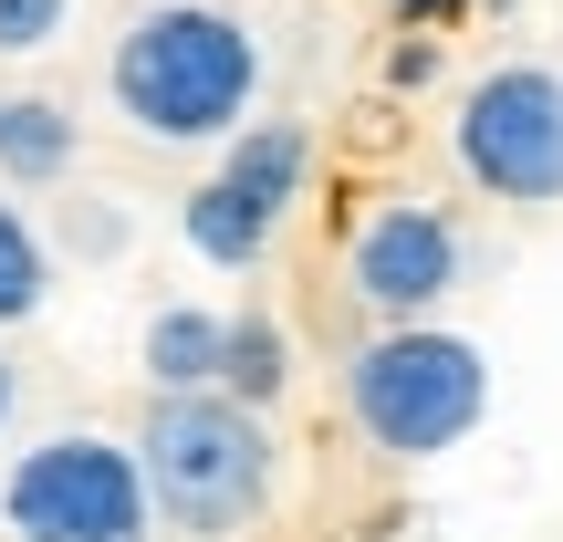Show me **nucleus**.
<instances>
[{"label": "nucleus", "mask_w": 563, "mask_h": 542, "mask_svg": "<svg viewBox=\"0 0 563 542\" xmlns=\"http://www.w3.org/2000/svg\"><path fill=\"white\" fill-rule=\"evenodd\" d=\"M104 95L157 146H220L262 95V32L241 11H220V0H157V11L125 21L115 63H104Z\"/></svg>", "instance_id": "obj_1"}, {"label": "nucleus", "mask_w": 563, "mask_h": 542, "mask_svg": "<svg viewBox=\"0 0 563 542\" xmlns=\"http://www.w3.org/2000/svg\"><path fill=\"white\" fill-rule=\"evenodd\" d=\"M272 428L262 407L220 397V386H146V428H136V480L146 511L199 542H230L272 511Z\"/></svg>", "instance_id": "obj_2"}, {"label": "nucleus", "mask_w": 563, "mask_h": 542, "mask_svg": "<svg viewBox=\"0 0 563 542\" xmlns=\"http://www.w3.org/2000/svg\"><path fill=\"white\" fill-rule=\"evenodd\" d=\"M344 407H355L365 449H386V460H439V449H460L470 428L490 418V355L470 334H449V323H386V334L355 344V365H344Z\"/></svg>", "instance_id": "obj_3"}, {"label": "nucleus", "mask_w": 563, "mask_h": 542, "mask_svg": "<svg viewBox=\"0 0 563 542\" xmlns=\"http://www.w3.org/2000/svg\"><path fill=\"white\" fill-rule=\"evenodd\" d=\"M449 157L481 199L501 209H553L563 199V74L553 63H501L460 95Z\"/></svg>", "instance_id": "obj_4"}, {"label": "nucleus", "mask_w": 563, "mask_h": 542, "mask_svg": "<svg viewBox=\"0 0 563 542\" xmlns=\"http://www.w3.org/2000/svg\"><path fill=\"white\" fill-rule=\"evenodd\" d=\"M0 522L21 542H146V480L136 449L95 439V428H63V439L21 449L11 480H0Z\"/></svg>", "instance_id": "obj_5"}, {"label": "nucleus", "mask_w": 563, "mask_h": 542, "mask_svg": "<svg viewBox=\"0 0 563 542\" xmlns=\"http://www.w3.org/2000/svg\"><path fill=\"white\" fill-rule=\"evenodd\" d=\"M344 281L376 323H418L470 281V230L439 199H376L344 241Z\"/></svg>", "instance_id": "obj_6"}, {"label": "nucleus", "mask_w": 563, "mask_h": 542, "mask_svg": "<svg viewBox=\"0 0 563 542\" xmlns=\"http://www.w3.org/2000/svg\"><path fill=\"white\" fill-rule=\"evenodd\" d=\"M209 178H220L262 230H282V220H292V199L313 188V136H302L292 115H262V125L241 115V125L220 136V167H209Z\"/></svg>", "instance_id": "obj_7"}, {"label": "nucleus", "mask_w": 563, "mask_h": 542, "mask_svg": "<svg viewBox=\"0 0 563 542\" xmlns=\"http://www.w3.org/2000/svg\"><path fill=\"white\" fill-rule=\"evenodd\" d=\"M74 104L63 95H11L0 104V178L11 188H53V178H74Z\"/></svg>", "instance_id": "obj_8"}, {"label": "nucleus", "mask_w": 563, "mask_h": 542, "mask_svg": "<svg viewBox=\"0 0 563 542\" xmlns=\"http://www.w3.org/2000/svg\"><path fill=\"white\" fill-rule=\"evenodd\" d=\"M220 397H241V407H282V386H292V334H282L272 313H220Z\"/></svg>", "instance_id": "obj_9"}, {"label": "nucleus", "mask_w": 563, "mask_h": 542, "mask_svg": "<svg viewBox=\"0 0 563 542\" xmlns=\"http://www.w3.org/2000/svg\"><path fill=\"white\" fill-rule=\"evenodd\" d=\"M178 230H188V251H199L209 272H262V251H272V230L251 220V209L230 199L220 178H199V188H188V209H178Z\"/></svg>", "instance_id": "obj_10"}, {"label": "nucleus", "mask_w": 563, "mask_h": 542, "mask_svg": "<svg viewBox=\"0 0 563 542\" xmlns=\"http://www.w3.org/2000/svg\"><path fill=\"white\" fill-rule=\"evenodd\" d=\"M209 376H220V313L209 302L146 313V386H209Z\"/></svg>", "instance_id": "obj_11"}, {"label": "nucleus", "mask_w": 563, "mask_h": 542, "mask_svg": "<svg viewBox=\"0 0 563 542\" xmlns=\"http://www.w3.org/2000/svg\"><path fill=\"white\" fill-rule=\"evenodd\" d=\"M42 292H53V251H42V230L0 199V334H11V323H32Z\"/></svg>", "instance_id": "obj_12"}, {"label": "nucleus", "mask_w": 563, "mask_h": 542, "mask_svg": "<svg viewBox=\"0 0 563 542\" xmlns=\"http://www.w3.org/2000/svg\"><path fill=\"white\" fill-rule=\"evenodd\" d=\"M74 262H125V241H136V220H125L115 199H63V230H53Z\"/></svg>", "instance_id": "obj_13"}, {"label": "nucleus", "mask_w": 563, "mask_h": 542, "mask_svg": "<svg viewBox=\"0 0 563 542\" xmlns=\"http://www.w3.org/2000/svg\"><path fill=\"white\" fill-rule=\"evenodd\" d=\"M74 32V0H0V53H53Z\"/></svg>", "instance_id": "obj_14"}, {"label": "nucleus", "mask_w": 563, "mask_h": 542, "mask_svg": "<svg viewBox=\"0 0 563 542\" xmlns=\"http://www.w3.org/2000/svg\"><path fill=\"white\" fill-rule=\"evenodd\" d=\"M439 84V32H397L386 42V95H428Z\"/></svg>", "instance_id": "obj_15"}, {"label": "nucleus", "mask_w": 563, "mask_h": 542, "mask_svg": "<svg viewBox=\"0 0 563 542\" xmlns=\"http://www.w3.org/2000/svg\"><path fill=\"white\" fill-rule=\"evenodd\" d=\"M386 11H397V32H449L470 0H386Z\"/></svg>", "instance_id": "obj_16"}, {"label": "nucleus", "mask_w": 563, "mask_h": 542, "mask_svg": "<svg viewBox=\"0 0 563 542\" xmlns=\"http://www.w3.org/2000/svg\"><path fill=\"white\" fill-rule=\"evenodd\" d=\"M0 428H11V365H0Z\"/></svg>", "instance_id": "obj_17"}]
</instances>
